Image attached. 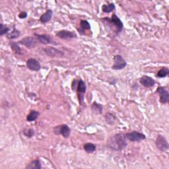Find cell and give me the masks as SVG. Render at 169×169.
<instances>
[{"mask_svg": "<svg viewBox=\"0 0 169 169\" xmlns=\"http://www.w3.org/2000/svg\"><path fill=\"white\" fill-rule=\"evenodd\" d=\"M127 145L126 135L122 133H119L112 136L107 141L108 148L115 151H122L126 148Z\"/></svg>", "mask_w": 169, "mask_h": 169, "instance_id": "1", "label": "cell"}, {"mask_svg": "<svg viewBox=\"0 0 169 169\" xmlns=\"http://www.w3.org/2000/svg\"><path fill=\"white\" fill-rule=\"evenodd\" d=\"M126 139L132 141V142H140V141L146 139V135L143 133L138 132V131H132V132L125 134Z\"/></svg>", "mask_w": 169, "mask_h": 169, "instance_id": "2", "label": "cell"}, {"mask_svg": "<svg viewBox=\"0 0 169 169\" xmlns=\"http://www.w3.org/2000/svg\"><path fill=\"white\" fill-rule=\"evenodd\" d=\"M87 90V86L85 83L82 79H79L77 82V96H78V100L80 105L82 106L84 101V97L85 94Z\"/></svg>", "mask_w": 169, "mask_h": 169, "instance_id": "3", "label": "cell"}, {"mask_svg": "<svg viewBox=\"0 0 169 169\" xmlns=\"http://www.w3.org/2000/svg\"><path fill=\"white\" fill-rule=\"evenodd\" d=\"M157 148L162 152H165L168 149L169 145L167 139L162 135H158L155 140Z\"/></svg>", "mask_w": 169, "mask_h": 169, "instance_id": "4", "label": "cell"}, {"mask_svg": "<svg viewBox=\"0 0 169 169\" xmlns=\"http://www.w3.org/2000/svg\"><path fill=\"white\" fill-rule=\"evenodd\" d=\"M105 19L108 21V22H110V23H112L114 26H115V27L116 28L117 35L120 33L123 30L124 24L122 22V21L120 20V19L118 17L116 13H113L111 18H105Z\"/></svg>", "mask_w": 169, "mask_h": 169, "instance_id": "5", "label": "cell"}, {"mask_svg": "<svg viewBox=\"0 0 169 169\" xmlns=\"http://www.w3.org/2000/svg\"><path fill=\"white\" fill-rule=\"evenodd\" d=\"M127 66V62L121 55H116L114 58V64L112 69L114 70H122Z\"/></svg>", "mask_w": 169, "mask_h": 169, "instance_id": "6", "label": "cell"}, {"mask_svg": "<svg viewBox=\"0 0 169 169\" xmlns=\"http://www.w3.org/2000/svg\"><path fill=\"white\" fill-rule=\"evenodd\" d=\"M157 93L159 95V101L160 102L162 103V104H167V103L169 101V93L168 91L165 89V87H158V88L156 91Z\"/></svg>", "mask_w": 169, "mask_h": 169, "instance_id": "7", "label": "cell"}, {"mask_svg": "<svg viewBox=\"0 0 169 169\" xmlns=\"http://www.w3.org/2000/svg\"><path fill=\"white\" fill-rule=\"evenodd\" d=\"M38 40H36L35 38L31 37V36H26L23 38V39L21 40L19 42L20 45L25 46V47L28 48L29 49L34 48L37 45Z\"/></svg>", "mask_w": 169, "mask_h": 169, "instance_id": "8", "label": "cell"}, {"mask_svg": "<svg viewBox=\"0 0 169 169\" xmlns=\"http://www.w3.org/2000/svg\"><path fill=\"white\" fill-rule=\"evenodd\" d=\"M56 36L59 38V39H63V40L72 39L77 37V35H76L74 32L68 31V30L59 31L56 33Z\"/></svg>", "mask_w": 169, "mask_h": 169, "instance_id": "9", "label": "cell"}, {"mask_svg": "<svg viewBox=\"0 0 169 169\" xmlns=\"http://www.w3.org/2000/svg\"><path fill=\"white\" fill-rule=\"evenodd\" d=\"M26 66L33 72H39L41 69V65L39 60L35 58H30L26 61Z\"/></svg>", "mask_w": 169, "mask_h": 169, "instance_id": "10", "label": "cell"}, {"mask_svg": "<svg viewBox=\"0 0 169 169\" xmlns=\"http://www.w3.org/2000/svg\"><path fill=\"white\" fill-rule=\"evenodd\" d=\"M44 51H45L46 55L51 58L61 57L63 56V53L62 52L53 47H47L44 49Z\"/></svg>", "mask_w": 169, "mask_h": 169, "instance_id": "11", "label": "cell"}, {"mask_svg": "<svg viewBox=\"0 0 169 169\" xmlns=\"http://www.w3.org/2000/svg\"><path fill=\"white\" fill-rule=\"evenodd\" d=\"M139 83L147 88H151L155 84V81L149 76L143 75L139 79Z\"/></svg>", "mask_w": 169, "mask_h": 169, "instance_id": "12", "label": "cell"}, {"mask_svg": "<svg viewBox=\"0 0 169 169\" xmlns=\"http://www.w3.org/2000/svg\"><path fill=\"white\" fill-rule=\"evenodd\" d=\"M35 35L36 36L38 41L41 44H43V45H49V44H53V41L50 36L48 35H39L36 33H35Z\"/></svg>", "mask_w": 169, "mask_h": 169, "instance_id": "13", "label": "cell"}, {"mask_svg": "<svg viewBox=\"0 0 169 169\" xmlns=\"http://www.w3.org/2000/svg\"><path fill=\"white\" fill-rule=\"evenodd\" d=\"M53 16V11L52 9H48L46 12L41 15L40 17V21L42 23H46L50 21Z\"/></svg>", "mask_w": 169, "mask_h": 169, "instance_id": "14", "label": "cell"}, {"mask_svg": "<svg viewBox=\"0 0 169 169\" xmlns=\"http://www.w3.org/2000/svg\"><path fill=\"white\" fill-rule=\"evenodd\" d=\"M60 135L64 138H68L71 135V129L67 124L60 125Z\"/></svg>", "mask_w": 169, "mask_h": 169, "instance_id": "15", "label": "cell"}, {"mask_svg": "<svg viewBox=\"0 0 169 169\" xmlns=\"http://www.w3.org/2000/svg\"><path fill=\"white\" fill-rule=\"evenodd\" d=\"M40 116V112L35 110H31L30 113L28 114V116L26 117V120L29 122H32L35 121L36 120L39 118Z\"/></svg>", "mask_w": 169, "mask_h": 169, "instance_id": "16", "label": "cell"}, {"mask_svg": "<svg viewBox=\"0 0 169 169\" xmlns=\"http://www.w3.org/2000/svg\"><path fill=\"white\" fill-rule=\"evenodd\" d=\"M91 110L95 114H102L103 111V106L96 102H94L91 105Z\"/></svg>", "mask_w": 169, "mask_h": 169, "instance_id": "17", "label": "cell"}, {"mask_svg": "<svg viewBox=\"0 0 169 169\" xmlns=\"http://www.w3.org/2000/svg\"><path fill=\"white\" fill-rule=\"evenodd\" d=\"M41 168V162L39 159L31 161L28 165L26 166V168L27 169H40Z\"/></svg>", "mask_w": 169, "mask_h": 169, "instance_id": "18", "label": "cell"}, {"mask_svg": "<svg viewBox=\"0 0 169 169\" xmlns=\"http://www.w3.org/2000/svg\"><path fill=\"white\" fill-rule=\"evenodd\" d=\"M106 122L109 125H114L116 122V117L113 114L108 112L105 116Z\"/></svg>", "mask_w": 169, "mask_h": 169, "instance_id": "19", "label": "cell"}, {"mask_svg": "<svg viewBox=\"0 0 169 169\" xmlns=\"http://www.w3.org/2000/svg\"><path fill=\"white\" fill-rule=\"evenodd\" d=\"M91 25L87 20H81L80 21V29H79V32L81 34V32H84L85 30H90Z\"/></svg>", "mask_w": 169, "mask_h": 169, "instance_id": "20", "label": "cell"}, {"mask_svg": "<svg viewBox=\"0 0 169 169\" xmlns=\"http://www.w3.org/2000/svg\"><path fill=\"white\" fill-rule=\"evenodd\" d=\"M116 6L113 3H109L108 5H103L102 7V11L105 13H110L112 12L114 10H115Z\"/></svg>", "mask_w": 169, "mask_h": 169, "instance_id": "21", "label": "cell"}, {"mask_svg": "<svg viewBox=\"0 0 169 169\" xmlns=\"http://www.w3.org/2000/svg\"><path fill=\"white\" fill-rule=\"evenodd\" d=\"M83 149L87 153H94L96 151V147L93 143H87L83 145Z\"/></svg>", "mask_w": 169, "mask_h": 169, "instance_id": "22", "label": "cell"}, {"mask_svg": "<svg viewBox=\"0 0 169 169\" xmlns=\"http://www.w3.org/2000/svg\"><path fill=\"white\" fill-rule=\"evenodd\" d=\"M9 45L12 48L13 52L16 54H21V48L19 46V42H11Z\"/></svg>", "mask_w": 169, "mask_h": 169, "instance_id": "23", "label": "cell"}, {"mask_svg": "<svg viewBox=\"0 0 169 169\" xmlns=\"http://www.w3.org/2000/svg\"><path fill=\"white\" fill-rule=\"evenodd\" d=\"M20 35H21L20 31L14 28L12 32H9L6 36H7V39L9 40H13L15 39H17L18 37H19Z\"/></svg>", "mask_w": 169, "mask_h": 169, "instance_id": "24", "label": "cell"}, {"mask_svg": "<svg viewBox=\"0 0 169 169\" xmlns=\"http://www.w3.org/2000/svg\"><path fill=\"white\" fill-rule=\"evenodd\" d=\"M169 74V69L168 68H162L157 73V77L159 78L165 77Z\"/></svg>", "mask_w": 169, "mask_h": 169, "instance_id": "25", "label": "cell"}, {"mask_svg": "<svg viewBox=\"0 0 169 169\" xmlns=\"http://www.w3.org/2000/svg\"><path fill=\"white\" fill-rule=\"evenodd\" d=\"M25 136L28 138H31L35 135V130L32 128H25L23 131Z\"/></svg>", "mask_w": 169, "mask_h": 169, "instance_id": "26", "label": "cell"}, {"mask_svg": "<svg viewBox=\"0 0 169 169\" xmlns=\"http://www.w3.org/2000/svg\"><path fill=\"white\" fill-rule=\"evenodd\" d=\"M10 31L9 27L3 23L0 24V36H3L4 35H7Z\"/></svg>", "mask_w": 169, "mask_h": 169, "instance_id": "27", "label": "cell"}, {"mask_svg": "<svg viewBox=\"0 0 169 169\" xmlns=\"http://www.w3.org/2000/svg\"><path fill=\"white\" fill-rule=\"evenodd\" d=\"M54 134L56 135H60V126H57L54 128Z\"/></svg>", "mask_w": 169, "mask_h": 169, "instance_id": "28", "label": "cell"}, {"mask_svg": "<svg viewBox=\"0 0 169 169\" xmlns=\"http://www.w3.org/2000/svg\"><path fill=\"white\" fill-rule=\"evenodd\" d=\"M27 17V13L25 12H21L19 15V17L20 19H25Z\"/></svg>", "mask_w": 169, "mask_h": 169, "instance_id": "29", "label": "cell"}]
</instances>
